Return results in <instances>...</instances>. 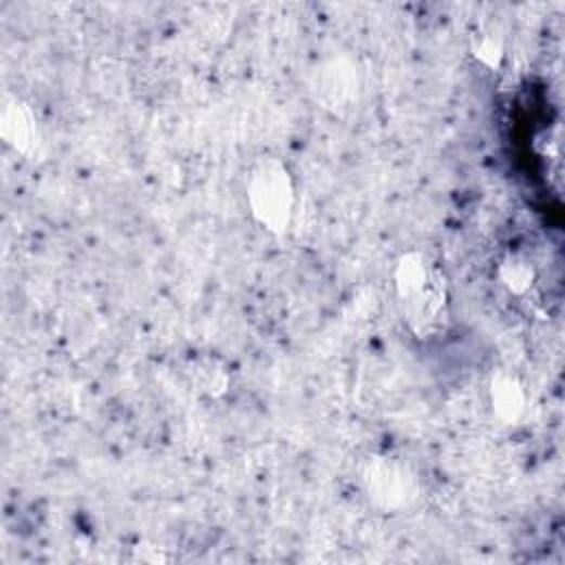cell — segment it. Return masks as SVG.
<instances>
[{"instance_id":"1","label":"cell","mask_w":565,"mask_h":565,"mask_svg":"<svg viewBox=\"0 0 565 565\" xmlns=\"http://www.w3.org/2000/svg\"><path fill=\"white\" fill-rule=\"evenodd\" d=\"M247 204L253 217L270 232L281 234L290 228L294 213V181L285 164L264 159L249 175Z\"/></svg>"},{"instance_id":"2","label":"cell","mask_w":565,"mask_h":565,"mask_svg":"<svg viewBox=\"0 0 565 565\" xmlns=\"http://www.w3.org/2000/svg\"><path fill=\"white\" fill-rule=\"evenodd\" d=\"M364 486L375 504L387 511L405 509L418 497V481L413 473L396 460H373L367 466Z\"/></svg>"},{"instance_id":"3","label":"cell","mask_w":565,"mask_h":565,"mask_svg":"<svg viewBox=\"0 0 565 565\" xmlns=\"http://www.w3.org/2000/svg\"><path fill=\"white\" fill-rule=\"evenodd\" d=\"M405 317L418 336H431L442 330L449 311L447 283L442 274H435L431 283L415 296L402 300Z\"/></svg>"},{"instance_id":"4","label":"cell","mask_w":565,"mask_h":565,"mask_svg":"<svg viewBox=\"0 0 565 565\" xmlns=\"http://www.w3.org/2000/svg\"><path fill=\"white\" fill-rule=\"evenodd\" d=\"M490 407L497 420L517 424L526 413V387L511 371H497L490 383Z\"/></svg>"},{"instance_id":"5","label":"cell","mask_w":565,"mask_h":565,"mask_svg":"<svg viewBox=\"0 0 565 565\" xmlns=\"http://www.w3.org/2000/svg\"><path fill=\"white\" fill-rule=\"evenodd\" d=\"M0 131H3V140L23 155H27L38 140L36 117L29 106L18 100L5 104L3 115H0Z\"/></svg>"},{"instance_id":"6","label":"cell","mask_w":565,"mask_h":565,"mask_svg":"<svg viewBox=\"0 0 565 565\" xmlns=\"http://www.w3.org/2000/svg\"><path fill=\"white\" fill-rule=\"evenodd\" d=\"M435 274H437L435 266L422 253H415L413 249V253L402 255L394 272V283L400 300H407L418 292H422Z\"/></svg>"},{"instance_id":"7","label":"cell","mask_w":565,"mask_h":565,"mask_svg":"<svg viewBox=\"0 0 565 565\" xmlns=\"http://www.w3.org/2000/svg\"><path fill=\"white\" fill-rule=\"evenodd\" d=\"M319 91L330 106H343L354 98L356 91V74L343 62H330L323 69L319 80Z\"/></svg>"},{"instance_id":"8","label":"cell","mask_w":565,"mask_h":565,"mask_svg":"<svg viewBox=\"0 0 565 565\" xmlns=\"http://www.w3.org/2000/svg\"><path fill=\"white\" fill-rule=\"evenodd\" d=\"M499 279H501V283H504V287L511 294L522 296V294H526L535 285L537 272H535V266L526 257L509 255L504 261H501Z\"/></svg>"},{"instance_id":"9","label":"cell","mask_w":565,"mask_h":565,"mask_svg":"<svg viewBox=\"0 0 565 565\" xmlns=\"http://www.w3.org/2000/svg\"><path fill=\"white\" fill-rule=\"evenodd\" d=\"M473 53L484 67L497 69L501 65V60H504V36H501L499 29L492 27L479 31L473 42Z\"/></svg>"},{"instance_id":"10","label":"cell","mask_w":565,"mask_h":565,"mask_svg":"<svg viewBox=\"0 0 565 565\" xmlns=\"http://www.w3.org/2000/svg\"><path fill=\"white\" fill-rule=\"evenodd\" d=\"M200 383L204 387V391L213 394V396H219L226 391V385H228V375L210 364H204L202 367V373H200Z\"/></svg>"}]
</instances>
